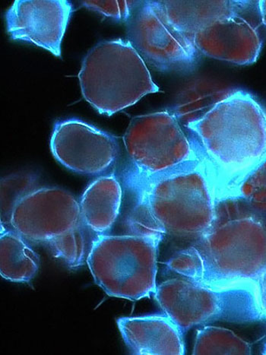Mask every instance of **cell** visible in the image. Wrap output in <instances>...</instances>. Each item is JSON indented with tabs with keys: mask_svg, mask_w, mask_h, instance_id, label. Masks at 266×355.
Listing matches in <instances>:
<instances>
[{
	"mask_svg": "<svg viewBox=\"0 0 266 355\" xmlns=\"http://www.w3.org/2000/svg\"><path fill=\"white\" fill-rule=\"evenodd\" d=\"M164 17L193 44L209 24L246 10L254 1H154Z\"/></svg>",
	"mask_w": 266,
	"mask_h": 355,
	"instance_id": "5bb4252c",
	"label": "cell"
},
{
	"mask_svg": "<svg viewBox=\"0 0 266 355\" xmlns=\"http://www.w3.org/2000/svg\"><path fill=\"white\" fill-rule=\"evenodd\" d=\"M259 21V1H254L246 10L200 30L193 38L194 46L200 55L210 58L240 66L253 64L263 46Z\"/></svg>",
	"mask_w": 266,
	"mask_h": 355,
	"instance_id": "8fae6325",
	"label": "cell"
},
{
	"mask_svg": "<svg viewBox=\"0 0 266 355\" xmlns=\"http://www.w3.org/2000/svg\"><path fill=\"white\" fill-rule=\"evenodd\" d=\"M98 236L82 222L46 246L55 258L60 259L70 269H77L87 264L90 251Z\"/></svg>",
	"mask_w": 266,
	"mask_h": 355,
	"instance_id": "e0dca14e",
	"label": "cell"
},
{
	"mask_svg": "<svg viewBox=\"0 0 266 355\" xmlns=\"http://www.w3.org/2000/svg\"><path fill=\"white\" fill-rule=\"evenodd\" d=\"M215 171L221 202L238 200L249 173L266 157V112L249 93H229L185 125Z\"/></svg>",
	"mask_w": 266,
	"mask_h": 355,
	"instance_id": "3957f363",
	"label": "cell"
},
{
	"mask_svg": "<svg viewBox=\"0 0 266 355\" xmlns=\"http://www.w3.org/2000/svg\"><path fill=\"white\" fill-rule=\"evenodd\" d=\"M258 295L264 320H266V268L256 281Z\"/></svg>",
	"mask_w": 266,
	"mask_h": 355,
	"instance_id": "603a6c76",
	"label": "cell"
},
{
	"mask_svg": "<svg viewBox=\"0 0 266 355\" xmlns=\"http://www.w3.org/2000/svg\"><path fill=\"white\" fill-rule=\"evenodd\" d=\"M259 10L262 23L266 26V0L259 1Z\"/></svg>",
	"mask_w": 266,
	"mask_h": 355,
	"instance_id": "cb8c5ba5",
	"label": "cell"
},
{
	"mask_svg": "<svg viewBox=\"0 0 266 355\" xmlns=\"http://www.w3.org/2000/svg\"><path fill=\"white\" fill-rule=\"evenodd\" d=\"M123 189L114 175L100 177L85 189L80 202L84 223L98 235L111 231L120 214Z\"/></svg>",
	"mask_w": 266,
	"mask_h": 355,
	"instance_id": "9a60e30c",
	"label": "cell"
},
{
	"mask_svg": "<svg viewBox=\"0 0 266 355\" xmlns=\"http://www.w3.org/2000/svg\"><path fill=\"white\" fill-rule=\"evenodd\" d=\"M40 257L17 232L1 224L0 273L12 282L33 280L40 267Z\"/></svg>",
	"mask_w": 266,
	"mask_h": 355,
	"instance_id": "2e32d148",
	"label": "cell"
},
{
	"mask_svg": "<svg viewBox=\"0 0 266 355\" xmlns=\"http://www.w3.org/2000/svg\"><path fill=\"white\" fill-rule=\"evenodd\" d=\"M128 41L148 65L163 73H190L200 53L164 17L154 1H137L127 21Z\"/></svg>",
	"mask_w": 266,
	"mask_h": 355,
	"instance_id": "ba28073f",
	"label": "cell"
},
{
	"mask_svg": "<svg viewBox=\"0 0 266 355\" xmlns=\"http://www.w3.org/2000/svg\"><path fill=\"white\" fill-rule=\"evenodd\" d=\"M154 296L184 334L193 327L217 321L242 324L265 320L256 282L211 287L176 278L160 284Z\"/></svg>",
	"mask_w": 266,
	"mask_h": 355,
	"instance_id": "5b68a950",
	"label": "cell"
},
{
	"mask_svg": "<svg viewBox=\"0 0 266 355\" xmlns=\"http://www.w3.org/2000/svg\"><path fill=\"white\" fill-rule=\"evenodd\" d=\"M73 13L64 0H17L6 13L12 40L26 42L61 58V44Z\"/></svg>",
	"mask_w": 266,
	"mask_h": 355,
	"instance_id": "7c38bea8",
	"label": "cell"
},
{
	"mask_svg": "<svg viewBox=\"0 0 266 355\" xmlns=\"http://www.w3.org/2000/svg\"><path fill=\"white\" fill-rule=\"evenodd\" d=\"M81 3L105 17L127 22L137 1H82Z\"/></svg>",
	"mask_w": 266,
	"mask_h": 355,
	"instance_id": "7402d4cb",
	"label": "cell"
},
{
	"mask_svg": "<svg viewBox=\"0 0 266 355\" xmlns=\"http://www.w3.org/2000/svg\"><path fill=\"white\" fill-rule=\"evenodd\" d=\"M159 233L99 235L87 265L97 285L111 297L139 301L157 290Z\"/></svg>",
	"mask_w": 266,
	"mask_h": 355,
	"instance_id": "8992f818",
	"label": "cell"
},
{
	"mask_svg": "<svg viewBox=\"0 0 266 355\" xmlns=\"http://www.w3.org/2000/svg\"><path fill=\"white\" fill-rule=\"evenodd\" d=\"M132 354H184V334L168 315L121 318L116 321Z\"/></svg>",
	"mask_w": 266,
	"mask_h": 355,
	"instance_id": "4fadbf2b",
	"label": "cell"
},
{
	"mask_svg": "<svg viewBox=\"0 0 266 355\" xmlns=\"http://www.w3.org/2000/svg\"><path fill=\"white\" fill-rule=\"evenodd\" d=\"M238 200L259 215L266 214V157L242 181Z\"/></svg>",
	"mask_w": 266,
	"mask_h": 355,
	"instance_id": "44dd1931",
	"label": "cell"
},
{
	"mask_svg": "<svg viewBox=\"0 0 266 355\" xmlns=\"http://www.w3.org/2000/svg\"><path fill=\"white\" fill-rule=\"evenodd\" d=\"M78 77L85 99L107 116L134 105L148 94L160 92L143 59L123 39L94 46Z\"/></svg>",
	"mask_w": 266,
	"mask_h": 355,
	"instance_id": "277c9868",
	"label": "cell"
},
{
	"mask_svg": "<svg viewBox=\"0 0 266 355\" xmlns=\"http://www.w3.org/2000/svg\"><path fill=\"white\" fill-rule=\"evenodd\" d=\"M263 354H266V341H265L264 347H263Z\"/></svg>",
	"mask_w": 266,
	"mask_h": 355,
	"instance_id": "d4e9b609",
	"label": "cell"
},
{
	"mask_svg": "<svg viewBox=\"0 0 266 355\" xmlns=\"http://www.w3.org/2000/svg\"><path fill=\"white\" fill-rule=\"evenodd\" d=\"M130 191L136 200L130 220L136 234L197 240L212 226L221 202L215 171L203 153Z\"/></svg>",
	"mask_w": 266,
	"mask_h": 355,
	"instance_id": "7a4b0ae2",
	"label": "cell"
},
{
	"mask_svg": "<svg viewBox=\"0 0 266 355\" xmlns=\"http://www.w3.org/2000/svg\"><path fill=\"white\" fill-rule=\"evenodd\" d=\"M51 148L55 159L65 168L89 175L106 171L119 155L115 137L79 120L55 124Z\"/></svg>",
	"mask_w": 266,
	"mask_h": 355,
	"instance_id": "30bf717a",
	"label": "cell"
},
{
	"mask_svg": "<svg viewBox=\"0 0 266 355\" xmlns=\"http://www.w3.org/2000/svg\"><path fill=\"white\" fill-rule=\"evenodd\" d=\"M219 94L212 87L203 86L195 89V92L190 90L183 94L173 113L179 122L185 125L197 121L225 97L219 96Z\"/></svg>",
	"mask_w": 266,
	"mask_h": 355,
	"instance_id": "d6986e66",
	"label": "cell"
},
{
	"mask_svg": "<svg viewBox=\"0 0 266 355\" xmlns=\"http://www.w3.org/2000/svg\"><path fill=\"white\" fill-rule=\"evenodd\" d=\"M123 143L130 162L125 172L129 189L202 155L197 139L187 136L174 113L168 110L133 117Z\"/></svg>",
	"mask_w": 266,
	"mask_h": 355,
	"instance_id": "52a82bcc",
	"label": "cell"
},
{
	"mask_svg": "<svg viewBox=\"0 0 266 355\" xmlns=\"http://www.w3.org/2000/svg\"><path fill=\"white\" fill-rule=\"evenodd\" d=\"M33 173H17L1 180V224L10 225L12 212L17 205L37 189Z\"/></svg>",
	"mask_w": 266,
	"mask_h": 355,
	"instance_id": "ffe728a7",
	"label": "cell"
},
{
	"mask_svg": "<svg viewBox=\"0 0 266 355\" xmlns=\"http://www.w3.org/2000/svg\"><path fill=\"white\" fill-rule=\"evenodd\" d=\"M83 222L80 202L60 188L36 189L14 208L10 226L28 243L46 245Z\"/></svg>",
	"mask_w": 266,
	"mask_h": 355,
	"instance_id": "9c48e42d",
	"label": "cell"
},
{
	"mask_svg": "<svg viewBox=\"0 0 266 355\" xmlns=\"http://www.w3.org/2000/svg\"><path fill=\"white\" fill-rule=\"evenodd\" d=\"M166 265L211 287L256 283L266 268V223L244 201H223L209 230Z\"/></svg>",
	"mask_w": 266,
	"mask_h": 355,
	"instance_id": "6da1fadb",
	"label": "cell"
},
{
	"mask_svg": "<svg viewBox=\"0 0 266 355\" xmlns=\"http://www.w3.org/2000/svg\"><path fill=\"white\" fill-rule=\"evenodd\" d=\"M251 345L233 331L213 326L197 330L193 354H250Z\"/></svg>",
	"mask_w": 266,
	"mask_h": 355,
	"instance_id": "ac0fdd59",
	"label": "cell"
}]
</instances>
